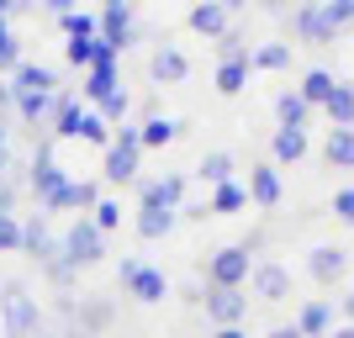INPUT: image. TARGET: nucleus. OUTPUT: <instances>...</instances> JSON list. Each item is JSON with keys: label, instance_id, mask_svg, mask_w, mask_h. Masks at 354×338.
I'll list each match as a JSON object with an SVG mask.
<instances>
[{"label": "nucleus", "instance_id": "nucleus-47", "mask_svg": "<svg viewBox=\"0 0 354 338\" xmlns=\"http://www.w3.org/2000/svg\"><path fill=\"white\" fill-rule=\"evenodd\" d=\"M243 6H249V0H222V11L233 16V11H243Z\"/></svg>", "mask_w": 354, "mask_h": 338}, {"label": "nucleus", "instance_id": "nucleus-44", "mask_svg": "<svg viewBox=\"0 0 354 338\" xmlns=\"http://www.w3.org/2000/svg\"><path fill=\"white\" fill-rule=\"evenodd\" d=\"M53 16H69V11H80V0H43Z\"/></svg>", "mask_w": 354, "mask_h": 338}, {"label": "nucleus", "instance_id": "nucleus-29", "mask_svg": "<svg viewBox=\"0 0 354 338\" xmlns=\"http://www.w3.org/2000/svg\"><path fill=\"white\" fill-rule=\"evenodd\" d=\"M101 191H95V180H69L64 185V212H95Z\"/></svg>", "mask_w": 354, "mask_h": 338}, {"label": "nucleus", "instance_id": "nucleus-26", "mask_svg": "<svg viewBox=\"0 0 354 338\" xmlns=\"http://www.w3.org/2000/svg\"><path fill=\"white\" fill-rule=\"evenodd\" d=\"M333 85H339V79H333V74H328V69H307V79L296 85V95H301V101H307V106H323L328 95H333Z\"/></svg>", "mask_w": 354, "mask_h": 338}, {"label": "nucleus", "instance_id": "nucleus-22", "mask_svg": "<svg viewBox=\"0 0 354 338\" xmlns=\"http://www.w3.org/2000/svg\"><path fill=\"white\" fill-rule=\"evenodd\" d=\"M275 117H281V127H296V133H307V117H312V106L296 95V90H281L275 95Z\"/></svg>", "mask_w": 354, "mask_h": 338}, {"label": "nucleus", "instance_id": "nucleus-42", "mask_svg": "<svg viewBox=\"0 0 354 338\" xmlns=\"http://www.w3.org/2000/svg\"><path fill=\"white\" fill-rule=\"evenodd\" d=\"M0 217H16V180H0Z\"/></svg>", "mask_w": 354, "mask_h": 338}, {"label": "nucleus", "instance_id": "nucleus-52", "mask_svg": "<svg viewBox=\"0 0 354 338\" xmlns=\"http://www.w3.org/2000/svg\"><path fill=\"white\" fill-rule=\"evenodd\" d=\"M11 6H16V0H0V16H6V11H11Z\"/></svg>", "mask_w": 354, "mask_h": 338}, {"label": "nucleus", "instance_id": "nucleus-4", "mask_svg": "<svg viewBox=\"0 0 354 338\" xmlns=\"http://www.w3.org/2000/svg\"><path fill=\"white\" fill-rule=\"evenodd\" d=\"M249 275H254L249 243H227V249H217V254L207 259V280L217 285V291H243V285H249Z\"/></svg>", "mask_w": 354, "mask_h": 338}, {"label": "nucleus", "instance_id": "nucleus-34", "mask_svg": "<svg viewBox=\"0 0 354 338\" xmlns=\"http://www.w3.org/2000/svg\"><path fill=\"white\" fill-rule=\"evenodd\" d=\"M323 21H328V32L339 37V32L354 21V0H323Z\"/></svg>", "mask_w": 354, "mask_h": 338}, {"label": "nucleus", "instance_id": "nucleus-6", "mask_svg": "<svg viewBox=\"0 0 354 338\" xmlns=\"http://www.w3.org/2000/svg\"><path fill=\"white\" fill-rule=\"evenodd\" d=\"M122 285H127V296L133 301H143V307H153V301H164L169 296V280H164V270L143 265V259H122Z\"/></svg>", "mask_w": 354, "mask_h": 338}, {"label": "nucleus", "instance_id": "nucleus-32", "mask_svg": "<svg viewBox=\"0 0 354 338\" xmlns=\"http://www.w3.org/2000/svg\"><path fill=\"white\" fill-rule=\"evenodd\" d=\"M64 59H69L80 74L95 69V59H101V37H74V43H64Z\"/></svg>", "mask_w": 354, "mask_h": 338}, {"label": "nucleus", "instance_id": "nucleus-16", "mask_svg": "<svg viewBox=\"0 0 354 338\" xmlns=\"http://www.w3.org/2000/svg\"><path fill=\"white\" fill-rule=\"evenodd\" d=\"M11 90H43V95H59V74L48 69V64H16V74H11Z\"/></svg>", "mask_w": 354, "mask_h": 338}, {"label": "nucleus", "instance_id": "nucleus-39", "mask_svg": "<svg viewBox=\"0 0 354 338\" xmlns=\"http://www.w3.org/2000/svg\"><path fill=\"white\" fill-rule=\"evenodd\" d=\"M90 222H95L101 233H111V227L122 222V206H117V201H106V196H101V201H95V212H90Z\"/></svg>", "mask_w": 354, "mask_h": 338}, {"label": "nucleus", "instance_id": "nucleus-12", "mask_svg": "<svg viewBox=\"0 0 354 338\" xmlns=\"http://www.w3.org/2000/svg\"><path fill=\"white\" fill-rule=\"evenodd\" d=\"M249 285H254V296H265V301H286V296H291V275H286V265H275V259H259Z\"/></svg>", "mask_w": 354, "mask_h": 338}, {"label": "nucleus", "instance_id": "nucleus-15", "mask_svg": "<svg viewBox=\"0 0 354 338\" xmlns=\"http://www.w3.org/2000/svg\"><path fill=\"white\" fill-rule=\"evenodd\" d=\"M53 101H59V95H43V90H16V117L37 133V127H48V122H53Z\"/></svg>", "mask_w": 354, "mask_h": 338}, {"label": "nucleus", "instance_id": "nucleus-14", "mask_svg": "<svg viewBox=\"0 0 354 338\" xmlns=\"http://www.w3.org/2000/svg\"><path fill=\"white\" fill-rule=\"evenodd\" d=\"M296 37L312 43V48L333 43V32H328V21H323V0H301V6H296Z\"/></svg>", "mask_w": 354, "mask_h": 338}, {"label": "nucleus", "instance_id": "nucleus-37", "mask_svg": "<svg viewBox=\"0 0 354 338\" xmlns=\"http://www.w3.org/2000/svg\"><path fill=\"white\" fill-rule=\"evenodd\" d=\"M127 106H133V101H127V90H111V95H106V101L95 106V111H101V122H106V127H117V122L127 117Z\"/></svg>", "mask_w": 354, "mask_h": 338}, {"label": "nucleus", "instance_id": "nucleus-30", "mask_svg": "<svg viewBox=\"0 0 354 338\" xmlns=\"http://www.w3.org/2000/svg\"><path fill=\"white\" fill-rule=\"evenodd\" d=\"M59 27H64V37H101V11H69V16H59Z\"/></svg>", "mask_w": 354, "mask_h": 338}, {"label": "nucleus", "instance_id": "nucleus-50", "mask_svg": "<svg viewBox=\"0 0 354 338\" xmlns=\"http://www.w3.org/2000/svg\"><path fill=\"white\" fill-rule=\"evenodd\" d=\"M265 11H286V0H265Z\"/></svg>", "mask_w": 354, "mask_h": 338}, {"label": "nucleus", "instance_id": "nucleus-38", "mask_svg": "<svg viewBox=\"0 0 354 338\" xmlns=\"http://www.w3.org/2000/svg\"><path fill=\"white\" fill-rule=\"evenodd\" d=\"M0 254H21V217H0Z\"/></svg>", "mask_w": 354, "mask_h": 338}, {"label": "nucleus", "instance_id": "nucleus-33", "mask_svg": "<svg viewBox=\"0 0 354 338\" xmlns=\"http://www.w3.org/2000/svg\"><path fill=\"white\" fill-rule=\"evenodd\" d=\"M16 64H21V48H16V32H11V21L0 16V79H6V74H16Z\"/></svg>", "mask_w": 354, "mask_h": 338}, {"label": "nucleus", "instance_id": "nucleus-28", "mask_svg": "<svg viewBox=\"0 0 354 338\" xmlns=\"http://www.w3.org/2000/svg\"><path fill=\"white\" fill-rule=\"evenodd\" d=\"M196 175H201V180H207V185H212V191H217V185H227V180H233V159H227L222 148H212L207 159L196 164Z\"/></svg>", "mask_w": 354, "mask_h": 338}, {"label": "nucleus", "instance_id": "nucleus-48", "mask_svg": "<svg viewBox=\"0 0 354 338\" xmlns=\"http://www.w3.org/2000/svg\"><path fill=\"white\" fill-rule=\"evenodd\" d=\"M328 338H354V323H344V328H333Z\"/></svg>", "mask_w": 354, "mask_h": 338}, {"label": "nucleus", "instance_id": "nucleus-8", "mask_svg": "<svg viewBox=\"0 0 354 338\" xmlns=\"http://www.w3.org/2000/svg\"><path fill=\"white\" fill-rule=\"evenodd\" d=\"M111 90H122V59L101 53V59H95V69H85V85H80V95L101 106L106 95H111Z\"/></svg>", "mask_w": 354, "mask_h": 338}, {"label": "nucleus", "instance_id": "nucleus-40", "mask_svg": "<svg viewBox=\"0 0 354 338\" xmlns=\"http://www.w3.org/2000/svg\"><path fill=\"white\" fill-rule=\"evenodd\" d=\"M217 48H222V64H233V59H249V48H243V32H233V27H227V32L217 37Z\"/></svg>", "mask_w": 354, "mask_h": 338}, {"label": "nucleus", "instance_id": "nucleus-7", "mask_svg": "<svg viewBox=\"0 0 354 338\" xmlns=\"http://www.w3.org/2000/svg\"><path fill=\"white\" fill-rule=\"evenodd\" d=\"M21 254H32V259H37V265H43L48 275H53V270L64 265V254H59V233L48 227V217H43V212L21 222Z\"/></svg>", "mask_w": 354, "mask_h": 338}, {"label": "nucleus", "instance_id": "nucleus-31", "mask_svg": "<svg viewBox=\"0 0 354 338\" xmlns=\"http://www.w3.org/2000/svg\"><path fill=\"white\" fill-rule=\"evenodd\" d=\"M249 74H254V64H249V59L217 64V90H222V95H238V90L249 85Z\"/></svg>", "mask_w": 354, "mask_h": 338}, {"label": "nucleus", "instance_id": "nucleus-9", "mask_svg": "<svg viewBox=\"0 0 354 338\" xmlns=\"http://www.w3.org/2000/svg\"><path fill=\"white\" fill-rule=\"evenodd\" d=\"M201 301H207V317L217 328H238V323H243V312H249V291H217V285H212Z\"/></svg>", "mask_w": 354, "mask_h": 338}, {"label": "nucleus", "instance_id": "nucleus-25", "mask_svg": "<svg viewBox=\"0 0 354 338\" xmlns=\"http://www.w3.org/2000/svg\"><path fill=\"white\" fill-rule=\"evenodd\" d=\"M323 111H328L333 127H354V85H333V95L323 101Z\"/></svg>", "mask_w": 354, "mask_h": 338}, {"label": "nucleus", "instance_id": "nucleus-18", "mask_svg": "<svg viewBox=\"0 0 354 338\" xmlns=\"http://www.w3.org/2000/svg\"><path fill=\"white\" fill-rule=\"evenodd\" d=\"M323 159H328V169H354V127H328Z\"/></svg>", "mask_w": 354, "mask_h": 338}, {"label": "nucleus", "instance_id": "nucleus-41", "mask_svg": "<svg viewBox=\"0 0 354 338\" xmlns=\"http://www.w3.org/2000/svg\"><path fill=\"white\" fill-rule=\"evenodd\" d=\"M333 217H339V222H349V227H354V185H349V191H339V196H333Z\"/></svg>", "mask_w": 354, "mask_h": 338}, {"label": "nucleus", "instance_id": "nucleus-24", "mask_svg": "<svg viewBox=\"0 0 354 338\" xmlns=\"http://www.w3.org/2000/svg\"><path fill=\"white\" fill-rule=\"evenodd\" d=\"M207 206H212V217H227V212H243V206H249V191H243L238 180H227V185H217V191L207 196Z\"/></svg>", "mask_w": 354, "mask_h": 338}, {"label": "nucleus", "instance_id": "nucleus-17", "mask_svg": "<svg viewBox=\"0 0 354 338\" xmlns=\"http://www.w3.org/2000/svg\"><path fill=\"white\" fill-rule=\"evenodd\" d=\"M185 21H191V32H201V37H222V32H227V11H222V0H196Z\"/></svg>", "mask_w": 354, "mask_h": 338}, {"label": "nucleus", "instance_id": "nucleus-49", "mask_svg": "<svg viewBox=\"0 0 354 338\" xmlns=\"http://www.w3.org/2000/svg\"><path fill=\"white\" fill-rule=\"evenodd\" d=\"M344 312H349V323H354V291H349V296H344Z\"/></svg>", "mask_w": 354, "mask_h": 338}, {"label": "nucleus", "instance_id": "nucleus-5", "mask_svg": "<svg viewBox=\"0 0 354 338\" xmlns=\"http://www.w3.org/2000/svg\"><path fill=\"white\" fill-rule=\"evenodd\" d=\"M138 159H143V138H138V127L122 122L117 138H111V148H106V169L101 175L111 180V185H127V180H138Z\"/></svg>", "mask_w": 354, "mask_h": 338}, {"label": "nucleus", "instance_id": "nucleus-11", "mask_svg": "<svg viewBox=\"0 0 354 338\" xmlns=\"http://www.w3.org/2000/svg\"><path fill=\"white\" fill-rule=\"evenodd\" d=\"M148 74H153V85H180V79L191 74V59H185L175 43H159L153 59H148Z\"/></svg>", "mask_w": 354, "mask_h": 338}, {"label": "nucleus", "instance_id": "nucleus-19", "mask_svg": "<svg viewBox=\"0 0 354 338\" xmlns=\"http://www.w3.org/2000/svg\"><path fill=\"white\" fill-rule=\"evenodd\" d=\"M270 153H275V164L307 159V133H296V127H275V138H270Z\"/></svg>", "mask_w": 354, "mask_h": 338}, {"label": "nucleus", "instance_id": "nucleus-27", "mask_svg": "<svg viewBox=\"0 0 354 338\" xmlns=\"http://www.w3.org/2000/svg\"><path fill=\"white\" fill-rule=\"evenodd\" d=\"M180 222V212H164V206H143L138 212V238H164Z\"/></svg>", "mask_w": 354, "mask_h": 338}, {"label": "nucleus", "instance_id": "nucleus-45", "mask_svg": "<svg viewBox=\"0 0 354 338\" xmlns=\"http://www.w3.org/2000/svg\"><path fill=\"white\" fill-rule=\"evenodd\" d=\"M212 338H249V333H243V328H217Z\"/></svg>", "mask_w": 354, "mask_h": 338}, {"label": "nucleus", "instance_id": "nucleus-23", "mask_svg": "<svg viewBox=\"0 0 354 338\" xmlns=\"http://www.w3.org/2000/svg\"><path fill=\"white\" fill-rule=\"evenodd\" d=\"M180 133H185V127H180L175 117H148L143 127H138V138H143V148H169V143H175Z\"/></svg>", "mask_w": 354, "mask_h": 338}, {"label": "nucleus", "instance_id": "nucleus-35", "mask_svg": "<svg viewBox=\"0 0 354 338\" xmlns=\"http://www.w3.org/2000/svg\"><path fill=\"white\" fill-rule=\"evenodd\" d=\"M80 138H85V143H101V148H111L117 127H106V122H101V111H85V122H80Z\"/></svg>", "mask_w": 354, "mask_h": 338}, {"label": "nucleus", "instance_id": "nucleus-46", "mask_svg": "<svg viewBox=\"0 0 354 338\" xmlns=\"http://www.w3.org/2000/svg\"><path fill=\"white\" fill-rule=\"evenodd\" d=\"M270 338H301V333H296V323H291V328H270Z\"/></svg>", "mask_w": 354, "mask_h": 338}, {"label": "nucleus", "instance_id": "nucleus-20", "mask_svg": "<svg viewBox=\"0 0 354 338\" xmlns=\"http://www.w3.org/2000/svg\"><path fill=\"white\" fill-rule=\"evenodd\" d=\"M296 333H301V338H328V333H333V312H328V301H307L301 317H296Z\"/></svg>", "mask_w": 354, "mask_h": 338}, {"label": "nucleus", "instance_id": "nucleus-21", "mask_svg": "<svg viewBox=\"0 0 354 338\" xmlns=\"http://www.w3.org/2000/svg\"><path fill=\"white\" fill-rule=\"evenodd\" d=\"M307 270H312V280H323V285H333V280L344 275V249H312L307 254Z\"/></svg>", "mask_w": 354, "mask_h": 338}, {"label": "nucleus", "instance_id": "nucleus-1", "mask_svg": "<svg viewBox=\"0 0 354 338\" xmlns=\"http://www.w3.org/2000/svg\"><path fill=\"white\" fill-rule=\"evenodd\" d=\"M0 323H6V338H48L43 312H37V301H32V291L21 280L0 285Z\"/></svg>", "mask_w": 354, "mask_h": 338}, {"label": "nucleus", "instance_id": "nucleus-51", "mask_svg": "<svg viewBox=\"0 0 354 338\" xmlns=\"http://www.w3.org/2000/svg\"><path fill=\"white\" fill-rule=\"evenodd\" d=\"M0 148H11V138H6V122H0Z\"/></svg>", "mask_w": 354, "mask_h": 338}, {"label": "nucleus", "instance_id": "nucleus-43", "mask_svg": "<svg viewBox=\"0 0 354 338\" xmlns=\"http://www.w3.org/2000/svg\"><path fill=\"white\" fill-rule=\"evenodd\" d=\"M6 111H16V90H11V79H0V122H6Z\"/></svg>", "mask_w": 354, "mask_h": 338}, {"label": "nucleus", "instance_id": "nucleus-13", "mask_svg": "<svg viewBox=\"0 0 354 338\" xmlns=\"http://www.w3.org/2000/svg\"><path fill=\"white\" fill-rule=\"evenodd\" d=\"M243 191H249V201H254V206H281V196H286L281 169H275V164H254V169H249V185H243Z\"/></svg>", "mask_w": 354, "mask_h": 338}, {"label": "nucleus", "instance_id": "nucleus-3", "mask_svg": "<svg viewBox=\"0 0 354 338\" xmlns=\"http://www.w3.org/2000/svg\"><path fill=\"white\" fill-rule=\"evenodd\" d=\"M59 254H64V265H69V270L101 265V259H106V233L90 217H80V222H69V227L59 233Z\"/></svg>", "mask_w": 354, "mask_h": 338}, {"label": "nucleus", "instance_id": "nucleus-36", "mask_svg": "<svg viewBox=\"0 0 354 338\" xmlns=\"http://www.w3.org/2000/svg\"><path fill=\"white\" fill-rule=\"evenodd\" d=\"M249 64L254 69H286V64H291V43H265Z\"/></svg>", "mask_w": 354, "mask_h": 338}, {"label": "nucleus", "instance_id": "nucleus-2", "mask_svg": "<svg viewBox=\"0 0 354 338\" xmlns=\"http://www.w3.org/2000/svg\"><path fill=\"white\" fill-rule=\"evenodd\" d=\"M27 180H32V191H37V206H43V212H64V185H69V175H64L59 159H53V138H43V143L32 148Z\"/></svg>", "mask_w": 354, "mask_h": 338}, {"label": "nucleus", "instance_id": "nucleus-10", "mask_svg": "<svg viewBox=\"0 0 354 338\" xmlns=\"http://www.w3.org/2000/svg\"><path fill=\"white\" fill-rule=\"evenodd\" d=\"M138 201L143 206H164V212H180V206H185V175L143 180V185H138Z\"/></svg>", "mask_w": 354, "mask_h": 338}]
</instances>
